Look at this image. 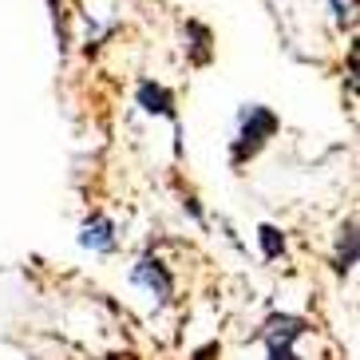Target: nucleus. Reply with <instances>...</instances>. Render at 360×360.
Here are the masks:
<instances>
[{"mask_svg": "<svg viewBox=\"0 0 360 360\" xmlns=\"http://www.w3.org/2000/svg\"><path fill=\"white\" fill-rule=\"evenodd\" d=\"M277 127H281V119H277L269 107L250 103L242 111V119H238V135H233V147H230V162L233 167H242V162L257 159L262 147L277 135Z\"/></svg>", "mask_w": 360, "mask_h": 360, "instance_id": "f257e3e1", "label": "nucleus"}, {"mask_svg": "<svg viewBox=\"0 0 360 360\" xmlns=\"http://www.w3.org/2000/svg\"><path fill=\"white\" fill-rule=\"evenodd\" d=\"M305 333V321L297 317H269L265 325V356L269 360H297L293 340Z\"/></svg>", "mask_w": 360, "mask_h": 360, "instance_id": "f03ea898", "label": "nucleus"}, {"mask_svg": "<svg viewBox=\"0 0 360 360\" xmlns=\"http://www.w3.org/2000/svg\"><path fill=\"white\" fill-rule=\"evenodd\" d=\"M131 281H135L139 289H147L159 305H167L170 293H174V277H170V269L159 262V257H139L135 269H131Z\"/></svg>", "mask_w": 360, "mask_h": 360, "instance_id": "7ed1b4c3", "label": "nucleus"}, {"mask_svg": "<svg viewBox=\"0 0 360 360\" xmlns=\"http://www.w3.org/2000/svg\"><path fill=\"white\" fill-rule=\"evenodd\" d=\"M135 99H139V107L147 111V115H162V119H179V111H174V91L170 87H162V84H155V79H143L139 84V91H135Z\"/></svg>", "mask_w": 360, "mask_h": 360, "instance_id": "20e7f679", "label": "nucleus"}, {"mask_svg": "<svg viewBox=\"0 0 360 360\" xmlns=\"http://www.w3.org/2000/svg\"><path fill=\"white\" fill-rule=\"evenodd\" d=\"M79 245H84V250H96V254H111V250L119 245L115 222H111V218H103V214L87 218L84 230H79Z\"/></svg>", "mask_w": 360, "mask_h": 360, "instance_id": "39448f33", "label": "nucleus"}, {"mask_svg": "<svg viewBox=\"0 0 360 360\" xmlns=\"http://www.w3.org/2000/svg\"><path fill=\"white\" fill-rule=\"evenodd\" d=\"M352 265H356V222H345L340 226V238H337V254H333V269L340 277L352 274Z\"/></svg>", "mask_w": 360, "mask_h": 360, "instance_id": "423d86ee", "label": "nucleus"}, {"mask_svg": "<svg viewBox=\"0 0 360 360\" xmlns=\"http://www.w3.org/2000/svg\"><path fill=\"white\" fill-rule=\"evenodd\" d=\"M257 242H262V254L269 257V262L285 254V233L277 230V226H262V230H257Z\"/></svg>", "mask_w": 360, "mask_h": 360, "instance_id": "0eeeda50", "label": "nucleus"}, {"mask_svg": "<svg viewBox=\"0 0 360 360\" xmlns=\"http://www.w3.org/2000/svg\"><path fill=\"white\" fill-rule=\"evenodd\" d=\"M214 356H218V345H206V349H198L191 360H214Z\"/></svg>", "mask_w": 360, "mask_h": 360, "instance_id": "6e6552de", "label": "nucleus"}, {"mask_svg": "<svg viewBox=\"0 0 360 360\" xmlns=\"http://www.w3.org/2000/svg\"><path fill=\"white\" fill-rule=\"evenodd\" d=\"M103 360H135V352H111V356H103Z\"/></svg>", "mask_w": 360, "mask_h": 360, "instance_id": "1a4fd4ad", "label": "nucleus"}]
</instances>
